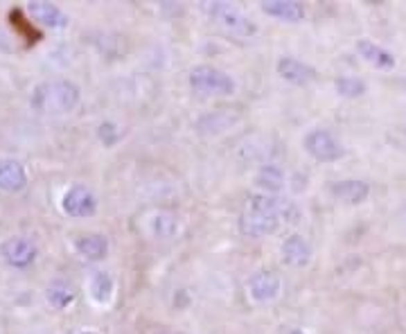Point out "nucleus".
Masks as SVG:
<instances>
[{
  "label": "nucleus",
  "instance_id": "9b49d317",
  "mask_svg": "<svg viewBox=\"0 0 406 334\" xmlns=\"http://www.w3.org/2000/svg\"><path fill=\"white\" fill-rule=\"evenodd\" d=\"M27 12L34 18L36 23H41L50 30H61V27L68 25V14L63 12L59 5L54 3H45V0H34V3L27 5Z\"/></svg>",
  "mask_w": 406,
  "mask_h": 334
},
{
  "label": "nucleus",
  "instance_id": "6e6552de",
  "mask_svg": "<svg viewBox=\"0 0 406 334\" xmlns=\"http://www.w3.org/2000/svg\"><path fill=\"white\" fill-rule=\"evenodd\" d=\"M246 292L251 296V301L257 305L273 303L280 296V292H282V280L273 271H257V274H253L248 278Z\"/></svg>",
  "mask_w": 406,
  "mask_h": 334
},
{
  "label": "nucleus",
  "instance_id": "f257e3e1",
  "mask_svg": "<svg viewBox=\"0 0 406 334\" xmlns=\"http://www.w3.org/2000/svg\"><path fill=\"white\" fill-rule=\"evenodd\" d=\"M298 210L291 201L280 199L276 194L253 192L244 203V212L239 217L242 235L253 240H262L273 235L285 222H298Z\"/></svg>",
  "mask_w": 406,
  "mask_h": 334
},
{
  "label": "nucleus",
  "instance_id": "dca6fc26",
  "mask_svg": "<svg viewBox=\"0 0 406 334\" xmlns=\"http://www.w3.org/2000/svg\"><path fill=\"white\" fill-rule=\"evenodd\" d=\"M235 122H239L237 115H232L230 111H226V108H219V111H212V113H205L198 117L196 129L203 135H219L223 131H228Z\"/></svg>",
  "mask_w": 406,
  "mask_h": 334
},
{
  "label": "nucleus",
  "instance_id": "2eb2a0df",
  "mask_svg": "<svg viewBox=\"0 0 406 334\" xmlns=\"http://www.w3.org/2000/svg\"><path fill=\"white\" fill-rule=\"evenodd\" d=\"M357 52L361 54V59L368 61L370 66H375L379 70H391V68H395L393 52H388L386 48H382V45L375 43V41H370V39H359L357 41Z\"/></svg>",
  "mask_w": 406,
  "mask_h": 334
},
{
  "label": "nucleus",
  "instance_id": "423d86ee",
  "mask_svg": "<svg viewBox=\"0 0 406 334\" xmlns=\"http://www.w3.org/2000/svg\"><path fill=\"white\" fill-rule=\"evenodd\" d=\"M61 210L72 219H86V217H93L97 212V197L90 187L75 183L63 192Z\"/></svg>",
  "mask_w": 406,
  "mask_h": 334
},
{
  "label": "nucleus",
  "instance_id": "9d476101",
  "mask_svg": "<svg viewBox=\"0 0 406 334\" xmlns=\"http://www.w3.org/2000/svg\"><path fill=\"white\" fill-rule=\"evenodd\" d=\"M276 70L280 77L294 86H307L310 81L316 79V68L296 57H280L276 63Z\"/></svg>",
  "mask_w": 406,
  "mask_h": 334
},
{
  "label": "nucleus",
  "instance_id": "412c9836",
  "mask_svg": "<svg viewBox=\"0 0 406 334\" xmlns=\"http://www.w3.org/2000/svg\"><path fill=\"white\" fill-rule=\"evenodd\" d=\"M149 228H151V235L156 240H171L178 235V217L174 212H167V210H158L156 215L151 217L149 222Z\"/></svg>",
  "mask_w": 406,
  "mask_h": 334
},
{
  "label": "nucleus",
  "instance_id": "f3484780",
  "mask_svg": "<svg viewBox=\"0 0 406 334\" xmlns=\"http://www.w3.org/2000/svg\"><path fill=\"white\" fill-rule=\"evenodd\" d=\"M75 251L79 258H84L88 262L104 260L108 253V240L99 233H86L75 240Z\"/></svg>",
  "mask_w": 406,
  "mask_h": 334
},
{
  "label": "nucleus",
  "instance_id": "5701e85b",
  "mask_svg": "<svg viewBox=\"0 0 406 334\" xmlns=\"http://www.w3.org/2000/svg\"><path fill=\"white\" fill-rule=\"evenodd\" d=\"M68 334H97L93 330H75V332H68Z\"/></svg>",
  "mask_w": 406,
  "mask_h": 334
},
{
  "label": "nucleus",
  "instance_id": "7ed1b4c3",
  "mask_svg": "<svg viewBox=\"0 0 406 334\" xmlns=\"http://www.w3.org/2000/svg\"><path fill=\"white\" fill-rule=\"evenodd\" d=\"M189 86H192L194 93L205 95V97H228L235 93V79L228 75L226 70L210 66V63H201V66H194L187 75Z\"/></svg>",
  "mask_w": 406,
  "mask_h": 334
},
{
  "label": "nucleus",
  "instance_id": "b1692460",
  "mask_svg": "<svg viewBox=\"0 0 406 334\" xmlns=\"http://www.w3.org/2000/svg\"><path fill=\"white\" fill-rule=\"evenodd\" d=\"M287 334H305V332H303V330H298V328H296V330H289Z\"/></svg>",
  "mask_w": 406,
  "mask_h": 334
},
{
  "label": "nucleus",
  "instance_id": "39448f33",
  "mask_svg": "<svg viewBox=\"0 0 406 334\" xmlns=\"http://www.w3.org/2000/svg\"><path fill=\"white\" fill-rule=\"evenodd\" d=\"M303 144H305V151L310 153L314 160H321V162L339 160L343 153H346L341 140L328 129H312L305 135Z\"/></svg>",
  "mask_w": 406,
  "mask_h": 334
},
{
  "label": "nucleus",
  "instance_id": "4468645a",
  "mask_svg": "<svg viewBox=\"0 0 406 334\" xmlns=\"http://www.w3.org/2000/svg\"><path fill=\"white\" fill-rule=\"evenodd\" d=\"M260 7L267 16L285 23H298L305 18V5L298 3V0H267Z\"/></svg>",
  "mask_w": 406,
  "mask_h": 334
},
{
  "label": "nucleus",
  "instance_id": "393cba45",
  "mask_svg": "<svg viewBox=\"0 0 406 334\" xmlns=\"http://www.w3.org/2000/svg\"><path fill=\"white\" fill-rule=\"evenodd\" d=\"M153 334H169V332H165V330H156V332H153Z\"/></svg>",
  "mask_w": 406,
  "mask_h": 334
},
{
  "label": "nucleus",
  "instance_id": "0eeeda50",
  "mask_svg": "<svg viewBox=\"0 0 406 334\" xmlns=\"http://www.w3.org/2000/svg\"><path fill=\"white\" fill-rule=\"evenodd\" d=\"M36 256H39V249L36 244L27 237H21V235H14V237H7L3 244H0V258H3L5 265H9L12 269H27L36 262Z\"/></svg>",
  "mask_w": 406,
  "mask_h": 334
},
{
  "label": "nucleus",
  "instance_id": "1a4fd4ad",
  "mask_svg": "<svg viewBox=\"0 0 406 334\" xmlns=\"http://www.w3.org/2000/svg\"><path fill=\"white\" fill-rule=\"evenodd\" d=\"M280 256H282V262L294 269H303L312 262V244L307 242V237H303L301 233H294L285 237L282 247H280Z\"/></svg>",
  "mask_w": 406,
  "mask_h": 334
},
{
  "label": "nucleus",
  "instance_id": "a211bd4d",
  "mask_svg": "<svg viewBox=\"0 0 406 334\" xmlns=\"http://www.w3.org/2000/svg\"><path fill=\"white\" fill-rule=\"evenodd\" d=\"M253 181H255V185L260 187V192L264 194H278L280 190L285 187V172L280 165H276V162H267V165H262L255 176H253Z\"/></svg>",
  "mask_w": 406,
  "mask_h": 334
},
{
  "label": "nucleus",
  "instance_id": "f03ea898",
  "mask_svg": "<svg viewBox=\"0 0 406 334\" xmlns=\"http://www.w3.org/2000/svg\"><path fill=\"white\" fill-rule=\"evenodd\" d=\"M81 90L72 79L54 77L36 84L30 95V106L41 115H66L79 104Z\"/></svg>",
  "mask_w": 406,
  "mask_h": 334
},
{
  "label": "nucleus",
  "instance_id": "ddd939ff",
  "mask_svg": "<svg viewBox=\"0 0 406 334\" xmlns=\"http://www.w3.org/2000/svg\"><path fill=\"white\" fill-rule=\"evenodd\" d=\"M27 185V172L18 160L5 158L0 160V190L9 194H16Z\"/></svg>",
  "mask_w": 406,
  "mask_h": 334
},
{
  "label": "nucleus",
  "instance_id": "4be33fe9",
  "mask_svg": "<svg viewBox=\"0 0 406 334\" xmlns=\"http://www.w3.org/2000/svg\"><path fill=\"white\" fill-rule=\"evenodd\" d=\"M334 88L341 97H361L368 90V84L361 77H352V75H343L334 81Z\"/></svg>",
  "mask_w": 406,
  "mask_h": 334
},
{
  "label": "nucleus",
  "instance_id": "6ab92c4d",
  "mask_svg": "<svg viewBox=\"0 0 406 334\" xmlns=\"http://www.w3.org/2000/svg\"><path fill=\"white\" fill-rule=\"evenodd\" d=\"M88 292H90V298H93L97 305H108L113 298V292H115L113 276L108 274V271H95L88 280Z\"/></svg>",
  "mask_w": 406,
  "mask_h": 334
},
{
  "label": "nucleus",
  "instance_id": "aec40b11",
  "mask_svg": "<svg viewBox=\"0 0 406 334\" xmlns=\"http://www.w3.org/2000/svg\"><path fill=\"white\" fill-rule=\"evenodd\" d=\"M75 287L66 280H52V283L45 287V301L54 310H66L68 305L75 303Z\"/></svg>",
  "mask_w": 406,
  "mask_h": 334
},
{
  "label": "nucleus",
  "instance_id": "20e7f679",
  "mask_svg": "<svg viewBox=\"0 0 406 334\" xmlns=\"http://www.w3.org/2000/svg\"><path fill=\"white\" fill-rule=\"evenodd\" d=\"M205 12L210 14L226 32H230L235 36L251 39V36L257 34V25L253 23V18H248L239 7H235L230 3H208Z\"/></svg>",
  "mask_w": 406,
  "mask_h": 334
},
{
  "label": "nucleus",
  "instance_id": "f8f14e48",
  "mask_svg": "<svg viewBox=\"0 0 406 334\" xmlns=\"http://www.w3.org/2000/svg\"><path fill=\"white\" fill-rule=\"evenodd\" d=\"M330 194L337 199V201L357 206V203H364L368 199L370 185L361 178H343V181H337V183L330 185Z\"/></svg>",
  "mask_w": 406,
  "mask_h": 334
}]
</instances>
